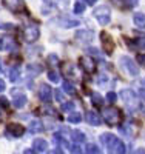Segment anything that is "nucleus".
<instances>
[{
	"mask_svg": "<svg viewBox=\"0 0 145 154\" xmlns=\"http://www.w3.org/2000/svg\"><path fill=\"white\" fill-rule=\"evenodd\" d=\"M102 116H103V120L107 122L110 126H114L121 122V111L114 108V106H107V108H103L102 111Z\"/></svg>",
	"mask_w": 145,
	"mask_h": 154,
	"instance_id": "1",
	"label": "nucleus"
},
{
	"mask_svg": "<svg viewBox=\"0 0 145 154\" xmlns=\"http://www.w3.org/2000/svg\"><path fill=\"white\" fill-rule=\"evenodd\" d=\"M93 16L96 17V20H97L100 25H108V23H110V20H111V11H110V8H108V6L102 5V6L94 8Z\"/></svg>",
	"mask_w": 145,
	"mask_h": 154,
	"instance_id": "2",
	"label": "nucleus"
},
{
	"mask_svg": "<svg viewBox=\"0 0 145 154\" xmlns=\"http://www.w3.org/2000/svg\"><path fill=\"white\" fill-rule=\"evenodd\" d=\"M121 65L122 68L125 69V72H128L130 75H139V66H137V63H134L133 59H130L128 56H122L121 57Z\"/></svg>",
	"mask_w": 145,
	"mask_h": 154,
	"instance_id": "3",
	"label": "nucleus"
},
{
	"mask_svg": "<svg viewBox=\"0 0 145 154\" xmlns=\"http://www.w3.org/2000/svg\"><path fill=\"white\" fill-rule=\"evenodd\" d=\"M0 49L2 51L3 49L5 51H11V53H17L19 45L11 35H2L0 37Z\"/></svg>",
	"mask_w": 145,
	"mask_h": 154,
	"instance_id": "4",
	"label": "nucleus"
},
{
	"mask_svg": "<svg viewBox=\"0 0 145 154\" xmlns=\"http://www.w3.org/2000/svg\"><path fill=\"white\" fill-rule=\"evenodd\" d=\"M39 35H40V31H39V28L36 26V25H26V26L23 28V38L26 42H36Z\"/></svg>",
	"mask_w": 145,
	"mask_h": 154,
	"instance_id": "5",
	"label": "nucleus"
},
{
	"mask_svg": "<svg viewBox=\"0 0 145 154\" xmlns=\"http://www.w3.org/2000/svg\"><path fill=\"white\" fill-rule=\"evenodd\" d=\"M100 42H102V46H103V51H105V54H108L111 56L113 54V51H114V40H113V37L108 34V32H100Z\"/></svg>",
	"mask_w": 145,
	"mask_h": 154,
	"instance_id": "6",
	"label": "nucleus"
},
{
	"mask_svg": "<svg viewBox=\"0 0 145 154\" xmlns=\"http://www.w3.org/2000/svg\"><path fill=\"white\" fill-rule=\"evenodd\" d=\"M39 97H40V100L45 102V103H49L51 97H52V89L49 88V85H46V83L40 85V88H39Z\"/></svg>",
	"mask_w": 145,
	"mask_h": 154,
	"instance_id": "7",
	"label": "nucleus"
},
{
	"mask_svg": "<svg viewBox=\"0 0 145 154\" xmlns=\"http://www.w3.org/2000/svg\"><path fill=\"white\" fill-rule=\"evenodd\" d=\"M3 3L12 12H20V11L25 9V2L23 0H3Z\"/></svg>",
	"mask_w": 145,
	"mask_h": 154,
	"instance_id": "8",
	"label": "nucleus"
},
{
	"mask_svg": "<svg viewBox=\"0 0 145 154\" xmlns=\"http://www.w3.org/2000/svg\"><path fill=\"white\" fill-rule=\"evenodd\" d=\"M79 66H80L85 72H93L94 68H96L94 60L91 59V57H87V56H84V57L79 59Z\"/></svg>",
	"mask_w": 145,
	"mask_h": 154,
	"instance_id": "9",
	"label": "nucleus"
},
{
	"mask_svg": "<svg viewBox=\"0 0 145 154\" xmlns=\"http://www.w3.org/2000/svg\"><path fill=\"white\" fill-rule=\"evenodd\" d=\"M57 25L62 28H74V26H79V20H74V19H70L67 16H60L57 19Z\"/></svg>",
	"mask_w": 145,
	"mask_h": 154,
	"instance_id": "10",
	"label": "nucleus"
},
{
	"mask_svg": "<svg viewBox=\"0 0 145 154\" xmlns=\"http://www.w3.org/2000/svg\"><path fill=\"white\" fill-rule=\"evenodd\" d=\"M76 38L80 43H90L93 40V31H88V29H79L76 32Z\"/></svg>",
	"mask_w": 145,
	"mask_h": 154,
	"instance_id": "11",
	"label": "nucleus"
},
{
	"mask_svg": "<svg viewBox=\"0 0 145 154\" xmlns=\"http://www.w3.org/2000/svg\"><path fill=\"white\" fill-rule=\"evenodd\" d=\"M6 131L9 134H12L14 137H20L25 133V128H23V125H19V123H8L6 125Z\"/></svg>",
	"mask_w": 145,
	"mask_h": 154,
	"instance_id": "12",
	"label": "nucleus"
},
{
	"mask_svg": "<svg viewBox=\"0 0 145 154\" xmlns=\"http://www.w3.org/2000/svg\"><path fill=\"white\" fill-rule=\"evenodd\" d=\"M12 96H14V106L16 108H23L26 105V96L20 91H12Z\"/></svg>",
	"mask_w": 145,
	"mask_h": 154,
	"instance_id": "13",
	"label": "nucleus"
},
{
	"mask_svg": "<svg viewBox=\"0 0 145 154\" xmlns=\"http://www.w3.org/2000/svg\"><path fill=\"white\" fill-rule=\"evenodd\" d=\"M121 97L127 102L128 105H136V94L131 91V89H124V91H121Z\"/></svg>",
	"mask_w": 145,
	"mask_h": 154,
	"instance_id": "14",
	"label": "nucleus"
},
{
	"mask_svg": "<svg viewBox=\"0 0 145 154\" xmlns=\"http://www.w3.org/2000/svg\"><path fill=\"white\" fill-rule=\"evenodd\" d=\"M85 119H87V122H88L90 125H94V126H97V125L102 123V119L97 116L96 111H88L87 116H85Z\"/></svg>",
	"mask_w": 145,
	"mask_h": 154,
	"instance_id": "15",
	"label": "nucleus"
},
{
	"mask_svg": "<svg viewBox=\"0 0 145 154\" xmlns=\"http://www.w3.org/2000/svg\"><path fill=\"white\" fill-rule=\"evenodd\" d=\"M133 20H134V25H136V26L145 28V14H142V12H136L134 17H133Z\"/></svg>",
	"mask_w": 145,
	"mask_h": 154,
	"instance_id": "16",
	"label": "nucleus"
},
{
	"mask_svg": "<svg viewBox=\"0 0 145 154\" xmlns=\"http://www.w3.org/2000/svg\"><path fill=\"white\" fill-rule=\"evenodd\" d=\"M62 88H63V91L67 93V94H70V96H74V94H76V89H74V86H73V85H71L68 80H63Z\"/></svg>",
	"mask_w": 145,
	"mask_h": 154,
	"instance_id": "17",
	"label": "nucleus"
},
{
	"mask_svg": "<svg viewBox=\"0 0 145 154\" xmlns=\"http://www.w3.org/2000/svg\"><path fill=\"white\" fill-rule=\"evenodd\" d=\"M82 120V116H80V112H76V111H73L70 116H68V122H71V123H79Z\"/></svg>",
	"mask_w": 145,
	"mask_h": 154,
	"instance_id": "18",
	"label": "nucleus"
},
{
	"mask_svg": "<svg viewBox=\"0 0 145 154\" xmlns=\"http://www.w3.org/2000/svg\"><path fill=\"white\" fill-rule=\"evenodd\" d=\"M91 100H93V103H94L96 106H102V105H103V100H102V96H100V94H97V93H94V94H91Z\"/></svg>",
	"mask_w": 145,
	"mask_h": 154,
	"instance_id": "19",
	"label": "nucleus"
},
{
	"mask_svg": "<svg viewBox=\"0 0 145 154\" xmlns=\"http://www.w3.org/2000/svg\"><path fill=\"white\" fill-rule=\"evenodd\" d=\"M60 109H62L63 112H73V111H74V103H73V102H67V103H62Z\"/></svg>",
	"mask_w": 145,
	"mask_h": 154,
	"instance_id": "20",
	"label": "nucleus"
},
{
	"mask_svg": "<svg viewBox=\"0 0 145 154\" xmlns=\"http://www.w3.org/2000/svg\"><path fill=\"white\" fill-rule=\"evenodd\" d=\"M84 11H85V3L76 2V5H74V14H82Z\"/></svg>",
	"mask_w": 145,
	"mask_h": 154,
	"instance_id": "21",
	"label": "nucleus"
},
{
	"mask_svg": "<svg viewBox=\"0 0 145 154\" xmlns=\"http://www.w3.org/2000/svg\"><path fill=\"white\" fill-rule=\"evenodd\" d=\"M48 79H49L51 82L57 83V82H59V74H57L56 71H49V72H48Z\"/></svg>",
	"mask_w": 145,
	"mask_h": 154,
	"instance_id": "22",
	"label": "nucleus"
},
{
	"mask_svg": "<svg viewBox=\"0 0 145 154\" xmlns=\"http://www.w3.org/2000/svg\"><path fill=\"white\" fill-rule=\"evenodd\" d=\"M34 146H36V148H39V149H45V148H46V142H45V140L37 139L36 142H34Z\"/></svg>",
	"mask_w": 145,
	"mask_h": 154,
	"instance_id": "23",
	"label": "nucleus"
},
{
	"mask_svg": "<svg viewBox=\"0 0 145 154\" xmlns=\"http://www.w3.org/2000/svg\"><path fill=\"white\" fill-rule=\"evenodd\" d=\"M9 79H11V82H16V80L19 79V69H11Z\"/></svg>",
	"mask_w": 145,
	"mask_h": 154,
	"instance_id": "24",
	"label": "nucleus"
},
{
	"mask_svg": "<svg viewBox=\"0 0 145 154\" xmlns=\"http://www.w3.org/2000/svg\"><path fill=\"white\" fill-rule=\"evenodd\" d=\"M40 130H42V125L39 123L37 120L31 122V131H40Z\"/></svg>",
	"mask_w": 145,
	"mask_h": 154,
	"instance_id": "25",
	"label": "nucleus"
},
{
	"mask_svg": "<svg viewBox=\"0 0 145 154\" xmlns=\"http://www.w3.org/2000/svg\"><path fill=\"white\" fill-rule=\"evenodd\" d=\"M116 99H117V96H116V93H113V91H110V93L107 94V100L110 102V103H114V102H116Z\"/></svg>",
	"mask_w": 145,
	"mask_h": 154,
	"instance_id": "26",
	"label": "nucleus"
},
{
	"mask_svg": "<svg viewBox=\"0 0 145 154\" xmlns=\"http://www.w3.org/2000/svg\"><path fill=\"white\" fill-rule=\"evenodd\" d=\"M54 96H56V100H57V102H62V103H63L65 97H63V94L59 91V89H54Z\"/></svg>",
	"mask_w": 145,
	"mask_h": 154,
	"instance_id": "27",
	"label": "nucleus"
},
{
	"mask_svg": "<svg viewBox=\"0 0 145 154\" xmlns=\"http://www.w3.org/2000/svg\"><path fill=\"white\" fill-rule=\"evenodd\" d=\"M87 53H88L90 56H94V57H99V51H97L96 48H88V49H87Z\"/></svg>",
	"mask_w": 145,
	"mask_h": 154,
	"instance_id": "28",
	"label": "nucleus"
},
{
	"mask_svg": "<svg viewBox=\"0 0 145 154\" xmlns=\"http://www.w3.org/2000/svg\"><path fill=\"white\" fill-rule=\"evenodd\" d=\"M73 136H74V139L76 140H84L85 137H84V134L80 133V131H73Z\"/></svg>",
	"mask_w": 145,
	"mask_h": 154,
	"instance_id": "29",
	"label": "nucleus"
},
{
	"mask_svg": "<svg viewBox=\"0 0 145 154\" xmlns=\"http://www.w3.org/2000/svg\"><path fill=\"white\" fill-rule=\"evenodd\" d=\"M48 60H49V62H51V65H56V63H57V62H59V57H57V56H56V54H51V56H49V57H48Z\"/></svg>",
	"mask_w": 145,
	"mask_h": 154,
	"instance_id": "30",
	"label": "nucleus"
},
{
	"mask_svg": "<svg viewBox=\"0 0 145 154\" xmlns=\"http://www.w3.org/2000/svg\"><path fill=\"white\" fill-rule=\"evenodd\" d=\"M0 108H2V109H6L8 108V100L3 99V97H0Z\"/></svg>",
	"mask_w": 145,
	"mask_h": 154,
	"instance_id": "31",
	"label": "nucleus"
},
{
	"mask_svg": "<svg viewBox=\"0 0 145 154\" xmlns=\"http://www.w3.org/2000/svg\"><path fill=\"white\" fill-rule=\"evenodd\" d=\"M136 45H137V46H140V48H145V37L136 38Z\"/></svg>",
	"mask_w": 145,
	"mask_h": 154,
	"instance_id": "32",
	"label": "nucleus"
},
{
	"mask_svg": "<svg viewBox=\"0 0 145 154\" xmlns=\"http://www.w3.org/2000/svg\"><path fill=\"white\" fill-rule=\"evenodd\" d=\"M125 2H127V6L128 8H133V6H136L139 3V0H125Z\"/></svg>",
	"mask_w": 145,
	"mask_h": 154,
	"instance_id": "33",
	"label": "nucleus"
},
{
	"mask_svg": "<svg viewBox=\"0 0 145 154\" xmlns=\"http://www.w3.org/2000/svg\"><path fill=\"white\" fill-rule=\"evenodd\" d=\"M0 29H12V25L11 23H3V25H0Z\"/></svg>",
	"mask_w": 145,
	"mask_h": 154,
	"instance_id": "34",
	"label": "nucleus"
},
{
	"mask_svg": "<svg viewBox=\"0 0 145 154\" xmlns=\"http://www.w3.org/2000/svg\"><path fill=\"white\" fill-rule=\"evenodd\" d=\"M5 88H6V85H5V80H2V79H0V93H2V91H5Z\"/></svg>",
	"mask_w": 145,
	"mask_h": 154,
	"instance_id": "35",
	"label": "nucleus"
},
{
	"mask_svg": "<svg viewBox=\"0 0 145 154\" xmlns=\"http://www.w3.org/2000/svg\"><path fill=\"white\" fill-rule=\"evenodd\" d=\"M80 2H82V3H84V2H85V3H87V5H94V3H96V2H97V0H80Z\"/></svg>",
	"mask_w": 145,
	"mask_h": 154,
	"instance_id": "36",
	"label": "nucleus"
},
{
	"mask_svg": "<svg viewBox=\"0 0 145 154\" xmlns=\"http://www.w3.org/2000/svg\"><path fill=\"white\" fill-rule=\"evenodd\" d=\"M139 96H140L142 99H145V88H140V89H139Z\"/></svg>",
	"mask_w": 145,
	"mask_h": 154,
	"instance_id": "37",
	"label": "nucleus"
},
{
	"mask_svg": "<svg viewBox=\"0 0 145 154\" xmlns=\"http://www.w3.org/2000/svg\"><path fill=\"white\" fill-rule=\"evenodd\" d=\"M117 154H124V146L119 145V149H117Z\"/></svg>",
	"mask_w": 145,
	"mask_h": 154,
	"instance_id": "38",
	"label": "nucleus"
},
{
	"mask_svg": "<svg viewBox=\"0 0 145 154\" xmlns=\"http://www.w3.org/2000/svg\"><path fill=\"white\" fill-rule=\"evenodd\" d=\"M25 154H34V152H33V151H30V149H28V151H26V152H25Z\"/></svg>",
	"mask_w": 145,
	"mask_h": 154,
	"instance_id": "39",
	"label": "nucleus"
}]
</instances>
